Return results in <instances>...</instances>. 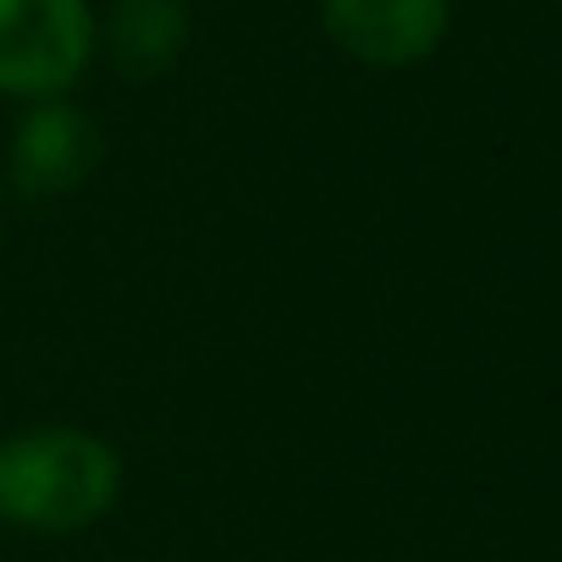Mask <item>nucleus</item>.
Here are the masks:
<instances>
[{"label":"nucleus","mask_w":562,"mask_h":562,"mask_svg":"<svg viewBox=\"0 0 562 562\" xmlns=\"http://www.w3.org/2000/svg\"><path fill=\"white\" fill-rule=\"evenodd\" d=\"M100 155H105V138H100L94 116L83 105H72V94L34 100V105H23V116L12 127L7 171L23 199H61L94 177Z\"/></svg>","instance_id":"nucleus-4"},{"label":"nucleus","mask_w":562,"mask_h":562,"mask_svg":"<svg viewBox=\"0 0 562 562\" xmlns=\"http://www.w3.org/2000/svg\"><path fill=\"white\" fill-rule=\"evenodd\" d=\"M193 34L188 0H111L94 12V56L127 83H155L166 78Z\"/></svg>","instance_id":"nucleus-5"},{"label":"nucleus","mask_w":562,"mask_h":562,"mask_svg":"<svg viewBox=\"0 0 562 562\" xmlns=\"http://www.w3.org/2000/svg\"><path fill=\"white\" fill-rule=\"evenodd\" d=\"M452 0H321V34L370 72H408L447 45Z\"/></svg>","instance_id":"nucleus-3"},{"label":"nucleus","mask_w":562,"mask_h":562,"mask_svg":"<svg viewBox=\"0 0 562 562\" xmlns=\"http://www.w3.org/2000/svg\"><path fill=\"white\" fill-rule=\"evenodd\" d=\"M551 7H562V0H551Z\"/></svg>","instance_id":"nucleus-6"},{"label":"nucleus","mask_w":562,"mask_h":562,"mask_svg":"<svg viewBox=\"0 0 562 562\" xmlns=\"http://www.w3.org/2000/svg\"><path fill=\"white\" fill-rule=\"evenodd\" d=\"M94 61L89 0H0V100H67Z\"/></svg>","instance_id":"nucleus-2"},{"label":"nucleus","mask_w":562,"mask_h":562,"mask_svg":"<svg viewBox=\"0 0 562 562\" xmlns=\"http://www.w3.org/2000/svg\"><path fill=\"white\" fill-rule=\"evenodd\" d=\"M116 441L83 425H29L0 436V524L23 535H83L122 502Z\"/></svg>","instance_id":"nucleus-1"}]
</instances>
